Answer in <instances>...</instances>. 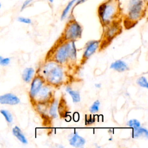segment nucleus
<instances>
[{
  "mask_svg": "<svg viewBox=\"0 0 148 148\" xmlns=\"http://www.w3.org/2000/svg\"><path fill=\"white\" fill-rule=\"evenodd\" d=\"M39 74L45 80V83L53 87L60 86L65 81V72L61 65L48 61L38 70Z\"/></svg>",
  "mask_w": 148,
  "mask_h": 148,
  "instance_id": "obj_1",
  "label": "nucleus"
},
{
  "mask_svg": "<svg viewBox=\"0 0 148 148\" xmlns=\"http://www.w3.org/2000/svg\"><path fill=\"white\" fill-rule=\"evenodd\" d=\"M97 12L99 21L103 27L117 21L120 14L119 0H106L99 5Z\"/></svg>",
  "mask_w": 148,
  "mask_h": 148,
  "instance_id": "obj_2",
  "label": "nucleus"
},
{
  "mask_svg": "<svg viewBox=\"0 0 148 148\" xmlns=\"http://www.w3.org/2000/svg\"><path fill=\"white\" fill-rule=\"evenodd\" d=\"M146 8V0H129L125 14L126 21L131 24L136 23L144 16Z\"/></svg>",
  "mask_w": 148,
  "mask_h": 148,
  "instance_id": "obj_3",
  "label": "nucleus"
},
{
  "mask_svg": "<svg viewBox=\"0 0 148 148\" xmlns=\"http://www.w3.org/2000/svg\"><path fill=\"white\" fill-rule=\"evenodd\" d=\"M83 28L81 25L75 19L70 20L66 24L60 37L61 42L75 41L82 36Z\"/></svg>",
  "mask_w": 148,
  "mask_h": 148,
  "instance_id": "obj_4",
  "label": "nucleus"
},
{
  "mask_svg": "<svg viewBox=\"0 0 148 148\" xmlns=\"http://www.w3.org/2000/svg\"><path fill=\"white\" fill-rule=\"evenodd\" d=\"M50 85L45 83L39 92L35 95L32 101V105L35 103H48L53 101L54 98V92Z\"/></svg>",
  "mask_w": 148,
  "mask_h": 148,
  "instance_id": "obj_5",
  "label": "nucleus"
},
{
  "mask_svg": "<svg viewBox=\"0 0 148 148\" xmlns=\"http://www.w3.org/2000/svg\"><path fill=\"white\" fill-rule=\"evenodd\" d=\"M51 51H53L52 56H51L52 59L49 61H54L61 65L68 62V50L66 42L58 43L54 50Z\"/></svg>",
  "mask_w": 148,
  "mask_h": 148,
  "instance_id": "obj_6",
  "label": "nucleus"
},
{
  "mask_svg": "<svg viewBox=\"0 0 148 148\" xmlns=\"http://www.w3.org/2000/svg\"><path fill=\"white\" fill-rule=\"evenodd\" d=\"M45 83V80L39 74H35V76L31 82L30 88L28 92L29 98L31 101L33 100Z\"/></svg>",
  "mask_w": 148,
  "mask_h": 148,
  "instance_id": "obj_7",
  "label": "nucleus"
},
{
  "mask_svg": "<svg viewBox=\"0 0 148 148\" xmlns=\"http://www.w3.org/2000/svg\"><path fill=\"white\" fill-rule=\"evenodd\" d=\"M104 27H106L103 33L104 39L108 42L112 41L121 31V26L118 21H114Z\"/></svg>",
  "mask_w": 148,
  "mask_h": 148,
  "instance_id": "obj_8",
  "label": "nucleus"
},
{
  "mask_svg": "<svg viewBox=\"0 0 148 148\" xmlns=\"http://www.w3.org/2000/svg\"><path fill=\"white\" fill-rule=\"evenodd\" d=\"M99 40H91L87 43L81 60V65L84 64L86 62V61L96 51L98 47H99Z\"/></svg>",
  "mask_w": 148,
  "mask_h": 148,
  "instance_id": "obj_9",
  "label": "nucleus"
},
{
  "mask_svg": "<svg viewBox=\"0 0 148 148\" xmlns=\"http://www.w3.org/2000/svg\"><path fill=\"white\" fill-rule=\"evenodd\" d=\"M20 98L14 94L8 92L0 95V104L6 105H16L20 103Z\"/></svg>",
  "mask_w": 148,
  "mask_h": 148,
  "instance_id": "obj_10",
  "label": "nucleus"
},
{
  "mask_svg": "<svg viewBox=\"0 0 148 148\" xmlns=\"http://www.w3.org/2000/svg\"><path fill=\"white\" fill-rule=\"evenodd\" d=\"M69 144L75 147H80L84 145L86 140L82 136H80L76 132H73L69 139Z\"/></svg>",
  "mask_w": 148,
  "mask_h": 148,
  "instance_id": "obj_11",
  "label": "nucleus"
},
{
  "mask_svg": "<svg viewBox=\"0 0 148 148\" xmlns=\"http://www.w3.org/2000/svg\"><path fill=\"white\" fill-rule=\"evenodd\" d=\"M66 46L68 50V61H74L76 59V50L75 45V41H66Z\"/></svg>",
  "mask_w": 148,
  "mask_h": 148,
  "instance_id": "obj_12",
  "label": "nucleus"
},
{
  "mask_svg": "<svg viewBox=\"0 0 148 148\" xmlns=\"http://www.w3.org/2000/svg\"><path fill=\"white\" fill-rule=\"evenodd\" d=\"M12 134L14 136H15L18 140H19L21 143L24 145H26L28 143L27 139L21 130L20 128L17 125L14 126L12 130Z\"/></svg>",
  "mask_w": 148,
  "mask_h": 148,
  "instance_id": "obj_13",
  "label": "nucleus"
},
{
  "mask_svg": "<svg viewBox=\"0 0 148 148\" xmlns=\"http://www.w3.org/2000/svg\"><path fill=\"white\" fill-rule=\"evenodd\" d=\"M110 68L119 72L126 71L129 69L128 65L124 61L120 60H118L112 62L110 66Z\"/></svg>",
  "mask_w": 148,
  "mask_h": 148,
  "instance_id": "obj_14",
  "label": "nucleus"
},
{
  "mask_svg": "<svg viewBox=\"0 0 148 148\" xmlns=\"http://www.w3.org/2000/svg\"><path fill=\"white\" fill-rule=\"evenodd\" d=\"M34 76H35V71L34 68L31 67H28L24 69L21 75V77L25 83H31Z\"/></svg>",
  "mask_w": 148,
  "mask_h": 148,
  "instance_id": "obj_15",
  "label": "nucleus"
},
{
  "mask_svg": "<svg viewBox=\"0 0 148 148\" xmlns=\"http://www.w3.org/2000/svg\"><path fill=\"white\" fill-rule=\"evenodd\" d=\"M49 106V108L48 109V113L49 116H50V117L53 119L56 118L57 117V102L55 99H54L50 103Z\"/></svg>",
  "mask_w": 148,
  "mask_h": 148,
  "instance_id": "obj_16",
  "label": "nucleus"
},
{
  "mask_svg": "<svg viewBox=\"0 0 148 148\" xmlns=\"http://www.w3.org/2000/svg\"><path fill=\"white\" fill-rule=\"evenodd\" d=\"M142 135H145L146 138L148 137V131L147 129L138 127L133 128L132 136L134 138H138Z\"/></svg>",
  "mask_w": 148,
  "mask_h": 148,
  "instance_id": "obj_17",
  "label": "nucleus"
},
{
  "mask_svg": "<svg viewBox=\"0 0 148 148\" xmlns=\"http://www.w3.org/2000/svg\"><path fill=\"white\" fill-rule=\"evenodd\" d=\"M75 2H76V0H71L67 3V5L65 6V7L64 8V9H63V10L61 13V17H60L61 20H63L67 17V16L69 14V13L70 12L71 9L73 7Z\"/></svg>",
  "mask_w": 148,
  "mask_h": 148,
  "instance_id": "obj_18",
  "label": "nucleus"
},
{
  "mask_svg": "<svg viewBox=\"0 0 148 148\" xmlns=\"http://www.w3.org/2000/svg\"><path fill=\"white\" fill-rule=\"evenodd\" d=\"M65 90L71 95L73 103H78L80 101V95L78 91L72 90L69 87H66Z\"/></svg>",
  "mask_w": 148,
  "mask_h": 148,
  "instance_id": "obj_19",
  "label": "nucleus"
},
{
  "mask_svg": "<svg viewBox=\"0 0 148 148\" xmlns=\"http://www.w3.org/2000/svg\"><path fill=\"white\" fill-rule=\"evenodd\" d=\"M0 114L4 117L7 123L10 124L13 121V117L12 114L8 110L2 109L0 110Z\"/></svg>",
  "mask_w": 148,
  "mask_h": 148,
  "instance_id": "obj_20",
  "label": "nucleus"
},
{
  "mask_svg": "<svg viewBox=\"0 0 148 148\" xmlns=\"http://www.w3.org/2000/svg\"><path fill=\"white\" fill-rule=\"evenodd\" d=\"M136 83L138 85L140 86L141 87L147 88H148V83L147 79L144 76H141L137 79L136 80Z\"/></svg>",
  "mask_w": 148,
  "mask_h": 148,
  "instance_id": "obj_21",
  "label": "nucleus"
},
{
  "mask_svg": "<svg viewBox=\"0 0 148 148\" xmlns=\"http://www.w3.org/2000/svg\"><path fill=\"white\" fill-rule=\"evenodd\" d=\"M100 106V102L99 100H96L94 102V103L91 105L90 108V112L92 113H97L99 111Z\"/></svg>",
  "mask_w": 148,
  "mask_h": 148,
  "instance_id": "obj_22",
  "label": "nucleus"
},
{
  "mask_svg": "<svg viewBox=\"0 0 148 148\" xmlns=\"http://www.w3.org/2000/svg\"><path fill=\"white\" fill-rule=\"evenodd\" d=\"M127 125L130 127H131L132 128H134L140 127V123L136 119H131V120H130L129 121H128V122L127 123Z\"/></svg>",
  "mask_w": 148,
  "mask_h": 148,
  "instance_id": "obj_23",
  "label": "nucleus"
},
{
  "mask_svg": "<svg viewBox=\"0 0 148 148\" xmlns=\"http://www.w3.org/2000/svg\"><path fill=\"white\" fill-rule=\"evenodd\" d=\"M17 20L20 23L26 24H30L32 23V20L31 18H28V17H23V16H20V17H17Z\"/></svg>",
  "mask_w": 148,
  "mask_h": 148,
  "instance_id": "obj_24",
  "label": "nucleus"
},
{
  "mask_svg": "<svg viewBox=\"0 0 148 148\" xmlns=\"http://www.w3.org/2000/svg\"><path fill=\"white\" fill-rule=\"evenodd\" d=\"M11 59L9 57H2L0 60V66H7L10 63Z\"/></svg>",
  "mask_w": 148,
  "mask_h": 148,
  "instance_id": "obj_25",
  "label": "nucleus"
},
{
  "mask_svg": "<svg viewBox=\"0 0 148 148\" xmlns=\"http://www.w3.org/2000/svg\"><path fill=\"white\" fill-rule=\"evenodd\" d=\"M34 0H25L23 2V3L20 7V11L22 12L24 9H25L27 8H28L34 2Z\"/></svg>",
  "mask_w": 148,
  "mask_h": 148,
  "instance_id": "obj_26",
  "label": "nucleus"
},
{
  "mask_svg": "<svg viewBox=\"0 0 148 148\" xmlns=\"http://www.w3.org/2000/svg\"><path fill=\"white\" fill-rule=\"evenodd\" d=\"M87 1V0H76V2H75V5H74L73 7H74V6L75 7V6L79 5H80V4H82V3H84V2H85Z\"/></svg>",
  "mask_w": 148,
  "mask_h": 148,
  "instance_id": "obj_27",
  "label": "nucleus"
},
{
  "mask_svg": "<svg viewBox=\"0 0 148 148\" xmlns=\"http://www.w3.org/2000/svg\"><path fill=\"white\" fill-rule=\"evenodd\" d=\"M95 87L96 88H101V83H96V84H95Z\"/></svg>",
  "mask_w": 148,
  "mask_h": 148,
  "instance_id": "obj_28",
  "label": "nucleus"
},
{
  "mask_svg": "<svg viewBox=\"0 0 148 148\" xmlns=\"http://www.w3.org/2000/svg\"><path fill=\"white\" fill-rule=\"evenodd\" d=\"M48 1H49V3H53V2H54V0H48Z\"/></svg>",
  "mask_w": 148,
  "mask_h": 148,
  "instance_id": "obj_29",
  "label": "nucleus"
},
{
  "mask_svg": "<svg viewBox=\"0 0 148 148\" xmlns=\"http://www.w3.org/2000/svg\"><path fill=\"white\" fill-rule=\"evenodd\" d=\"M2 8V3H1V2L0 1V9Z\"/></svg>",
  "mask_w": 148,
  "mask_h": 148,
  "instance_id": "obj_30",
  "label": "nucleus"
},
{
  "mask_svg": "<svg viewBox=\"0 0 148 148\" xmlns=\"http://www.w3.org/2000/svg\"><path fill=\"white\" fill-rule=\"evenodd\" d=\"M2 56H0V60H1V59L2 58Z\"/></svg>",
  "mask_w": 148,
  "mask_h": 148,
  "instance_id": "obj_31",
  "label": "nucleus"
}]
</instances>
